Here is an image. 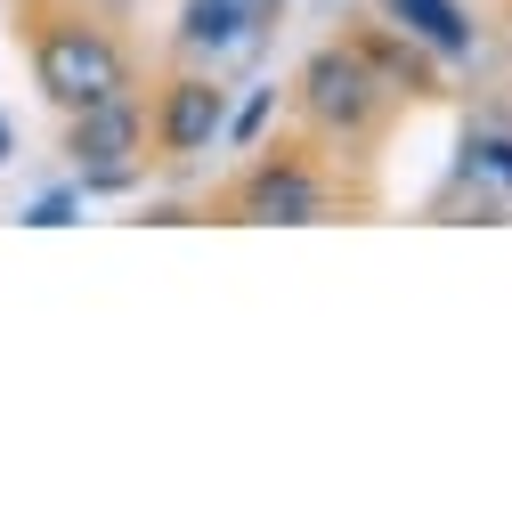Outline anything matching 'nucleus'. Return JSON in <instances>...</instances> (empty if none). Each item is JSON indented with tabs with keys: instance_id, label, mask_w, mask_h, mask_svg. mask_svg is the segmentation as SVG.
<instances>
[{
	"instance_id": "obj_2",
	"label": "nucleus",
	"mask_w": 512,
	"mask_h": 512,
	"mask_svg": "<svg viewBox=\"0 0 512 512\" xmlns=\"http://www.w3.org/2000/svg\"><path fill=\"white\" fill-rule=\"evenodd\" d=\"M293 114L309 122L317 139L366 147L382 122H391V90L366 74V57L350 41H326V49H309V66L293 74Z\"/></svg>"
},
{
	"instance_id": "obj_13",
	"label": "nucleus",
	"mask_w": 512,
	"mask_h": 512,
	"mask_svg": "<svg viewBox=\"0 0 512 512\" xmlns=\"http://www.w3.org/2000/svg\"><path fill=\"white\" fill-rule=\"evenodd\" d=\"M17 155V131H9V114H0V163H9Z\"/></svg>"
},
{
	"instance_id": "obj_11",
	"label": "nucleus",
	"mask_w": 512,
	"mask_h": 512,
	"mask_svg": "<svg viewBox=\"0 0 512 512\" xmlns=\"http://www.w3.org/2000/svg\"><path fill=\"white\" fill-rule=\"evenodd\" d=\"M74 212H82V187H49V196H33V204H25V220H33V228H66Z\"/></svg>"
},
{
	"instance_id": "obj_1",
	"label": "nucleus",
	"mask_w": 512,
	"mask_h": 512,
	"mask_svg": "<svg viewBox=\"0 0 512 512\" xmlns=\"http://www.w3.org/2000/svg\"><path fill=\"white\" fill-rule=\"evenodd\" d=\"M33 82H41L49 106H66V114L139 90L131 49H122L90 9H41V17H33Z\"/></svg>"
},
{
	"instance_id": "obj_4",
	"label": "nucleus",
	"mask_w": 512,
	"mask_h": 512,
	"mask_svg": "<svg viewBox=\"0 0 512 512\" xmlns=\"http://www.w3.org/2000/svg\"><path fill=\"white\" fill-rule=\"evenodd\" d=\"M220 131H228V90H220L212 66L171 74L163 98L147 106V147H155L163 163H204V155L220 147Z\"/></svg>"
},
{
	"instance_id": "obj_9",
	"label": "nucleus",
	"mask_w": 512,
	"mask_h": 512,
	"mask_svg": "<svg viewBox=\"0 0 512 512\" xmlns=\"http://www.w3.org/2000/svg\"><path fill=\"white\" fill-rule=\"evenodd\" d=\"M464 179H480L488 196H504V204H512V131L480 122V131L464 139Z\"/></svg>"
},
{
	"instance_id": "obj_8",
	"label": "nucleus",
	"mask_w": 512,
	"mask_h": 512,
	"mask_svg": "<svg viewBox=\"0 0 512 512\" xmlns=\"http://www.w3.org/2000/svg\"><path fill=\"white\" fill-rule=\"evenodd\" d=\"M171 41H179V57H196V66H220V57H236V49L261 41V25H252L236 0H187Z\"/></svg>"
},
{
	"instance_id": "obj_6",
	"label": "nucleus",
	"mask_w": 512,
	"mask_h": 512,
	"mask_svg": "<svg viewBox=\"0 0 512 512\" xmlns=\"http://www.w3.org/2000/svg\"><path fill=\"white\" fill-rule=\"evenodd\" d=\"M350 49L366 57V74L391 90V106H415V98H431V90H439V57H431L423 41H407L391 17H382V25H358V33H350Z\"/></svg>"
},
{
	"instance_id": "obj_10",
	"label": "nucleus",
	"mask_w": 512,
	"mask_h": 512,
	"mask_svg": "<svg viewBox=\"0 0 512 512\" xmlns=\"http://www.w3.org/2000/svg\"><path fill=\"white\" fill-rule=\"evenodd\" d=\"M269 114H277V90H252L236 114H228V131H220V147H261V131H269Z\"/></svg>"
},
{
	"instance_id": "obj_7",
	"label": "nucleus",
	"mask_w": 512,
	"mask_h": 512,
	"mask_svg": "<svg viewBox=\"0 0 512 512\" xmlns=\"http://www.w3.org/2000/svg\"><path fill=\"white\" fill-rule=\"evenodd\" d=\"M382 17H391L407 41H423L439 66H472L480 57V25L464 0H382Z\"/></svg>"
},
{
	"instance_id": "obj_3",
	"label": "nucleus",
	"mask_w": 512,
	"mask_h": 512,
	"mask_svg": "<svg viewBox=\"0 0 512 512\" xmlns=\"http://www.w3.org/2000/svg\"><path fill=\"white\" fill-rule=\"evenodd\" d=\"M228 212L252 220V228H317V220H334V179L317 171L309 155H252L244 179L228 187Z\"/></svg>"
},
{
	"instance_id": "obj_5",
	"label": "nucleus",
	"mask_w": 512,
	"mask_h": 512,
	"mask_svg": "<svg viewBox=\"0 0 512 512\" xmlns=\"http://www.w3.org/2000/svg\"><path fill=\"white\" fill-rule=\"evenodd\" d=\"M66 163H74V179L82 171H147V98L122 90V98L66 114Z\"/></svg>"
},
{
	"instance_id": "obj_12",
	"label": "nucleus",
	"mask_w": 512,
	"mask_h": 512,
	"mask_svg": "<svg viewBox=\"0 0 512 512\" xmlns=\"http://www.w3.org/2000/svg\"><path fill=\"white\" fill-rule=\"evenodd\" d=\"M236 9H244V17H252V25H261V33H269V25H277V17H285V0H236Z\"/></svg>"
}]
</instances>
